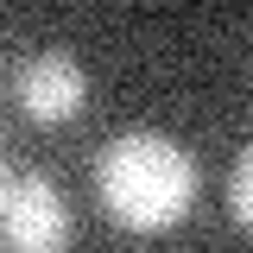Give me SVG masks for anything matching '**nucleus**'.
<instances>
[{"instance_id": "f03ea898", "label": "nucleus", "mask_w": 253, "mask_h": 253, "mask_svg": "<svg viewBox=\"0 0 253 253\" xmlns=\"http://www.w3.org/2000/svg\"><path fill=\"white\" fill-rule=\"evenodd\" d=\"M0 234H6V247L26 253H57L70 241V209L51 190V177L19 171V165L0 177Z\"/></svg>"}, {"instance_id": "20e7f679", "label": "nucleus", "mask_w": 253, "mask_h": 253, "mask_svg": "<svg viewBox=\"0 0 253 253\" xmlns=\"http://www.w3.org/2000/svg\"><path fill=\"white\" fill-rule=\"evenodd\" d=\"M228 215H234L241 234H253V139L241 146L234 171H228Z\"/></svg>"}, {"instance_id": "7ed1b4c3", "label": "nucleus", "mask_w": 253, "mask_h": 253, "mask_svg": "<svg viewBox=\"0 0 253 253\" xmlns=\"http://www.w3.org/2000/svg\"><path fill=\"white\" fill-rule=\"evenodd\" d=\"M13 101H19L26 121L63 126V121H76V114L89 108V76H83V63L63 57V51H38V57H26L19 76H13Z\"/></svg>"}, {"instance_id": "f257e3e1", "label": "nucleus", "mask_w": 253, "mask_h": 253, "mask_svg": "<svg viewBox=\"0 0 253 253\" xmlns=\"http://www.w3.org/2000/svg\"><path fill=\"white\" fill-rule=\"evenodd\" d=\"M95 196H101L114 228L165 234L196 203V158L165 133H121L95 158Z\"/></svg>"}]
</instances>
